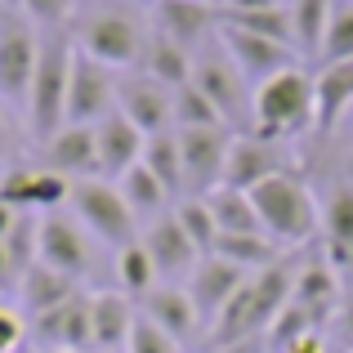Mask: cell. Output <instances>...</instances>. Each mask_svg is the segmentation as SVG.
<instances>
[{
	"label": "cell",
	"mask_w": 353,
	"mask_h": 353,
	"mask_svg": "<svg viewBox=\"0 0 353 353\" xmlns=\"http://www.w3.org/2000/svg\"><path fill=\"white\" fill-rule=\"evenodd\" d=\"M291 286H295V264L277 259V264L250 273L237 286V295L219 309V318L210 322L206 340L210 349H233V345H264L268 327L277 322V313L291 304Z\"/></svg>",
	"instance_id": "obj_1"
},
{
	"label": "cell",
	"mask_w": 353,
	"mask_h": 353,
	"mask_svg": "<svg viewBox=\"0 0 353 353\" xmlns=\"http://www.w3.org/2000/svg\"><path fill=\"white\" fill-rule=\"evenodd\" d=\"M72 41L81 54L99 59L112 72H134L143 59V45L152 27L139 18V9H130V0H103V5H85L68 23Z\"/></svg>",
	"instance_id": "obj_2"
},
{
	"label": "cell",
	"mask_w": 353,
	"mask_h": 353,
	"mask_svg": "<svg viewBox=\"0 0 353 353\" xmlns=\"http://www.w3.org/2000/svg\"><path fill=\"white\" fill-rule=\"evenodd\" d=\"M250 201H255L264 237H273L277 246H304V241H313L322 233V206L313 201L309 179L300 170H286V174L255 183Z\"/></svg>",
	"instance_id": "obj_3"
},
{
	"label": "cell",
	"mask_w": 353,
	"mask_h": 353,
	"mask_svg": "<svg viewBox=\"0 0 353 353\" xmlns=\"http://www.w3.org/2000/svg\"><path fill=\"white\" fill-rule=\"evenodd\" d=\"M77 41L68 27H45L41 32V59H36L32 94H27V125L36 139H50L54 130L68 125V81Z\"/></svg>",
	"instance_id": "obj_4"
},
{
	"label": "cell",
	"mask_w": 353,
	"mask_h": 353,
	"mask_svg": "<svg viewBox=\"0 0 353 353\" xmlns=\"http://www.w3.org/2000/svg\"><path fill=\"white\" fill-rule=\"evenodd\" d=\"M250 130L277 143L309 134L313 130V72L309 68H286L268 77L250 99Z\"/></svg>",
	"instance_id": "obj_5"
},
{
	"label": "cell",
	"mask_w": 353,
	"mask_h": 353,
	"mask_svg": "<svg viewBox=\"0 0 353 353\" xmlns=\"http://www.w3.org/2000/svg\"><path fill=\"white\" fill-rule=\"evenodd\" d=\"M72 215H77V224L85 228L90 237L108 241V246H130V241L139 237V219L130 215L125 197H121L117 183H108L103 174H94V179H72V197H68Z\"/></svg>",
	"instance_id": "obj_6"
},
{
	"label": "cell",
	"mask_w": 353,
	"mask_h": 353,
	"mask_svg": "<svg viewBox=\"0 0 353 353\" xmlns=\"http://www.w3.org/2000/svg\"><path fill=\"white\" fill-rule=\"evenodd\" d=\"M192 85L215 103V112L224 117V125L233 134H246L250 130V99H255V90L233 68L224 45H206L201 54H192Z\"/></svg>",
	"instance_id": "obj_7"
},
{
	"label": "cell",
	"mask_w": 353,
	"mask_h": 353,
	"mask_svg": "<svg viewBox=\"0 0 353 353\" xmlns=\"http://www.w3.org/2000/svg\"><path fill=\"white\" fill-rule=\"evenodd\" d=\"M36 59H41V36L32 32L27 18H5L0 23V103L27 112Z\"/></svg>",
	"instance_id": "obj_8"
},
{
	"label": "cell",
	"mask_w": 353,
	"mask_h": 353,
	"mask_svg": "<svg viewBox=\"0 0 353 353\" xmlns=\"http://www.w3.org/2000/svg\"><path fill=\"white\" fill-rule=\"evenodd\" d=\"M295 170V152L277 139H264L255 130L246 134H233V148H228V165H224V183L219 188H237V192H250L255 183L273 179V174H286Z\"/></svg>",
	"instance_id": "obj_9"
},
{
	"label": "cell",
	"mask_w": 353,
	"mask_h": 353,
	"mask_svg": "<svg viewBox=\"0 0 353 353\" xmlns=\"http://www.w3.org/2000/svg\"><path fill=\"white\" fill-rule=\"evenodd\" d=\"M183 152V197H210L224 183L228 148H233V130H174Z\"/></svg>",
	"instance_id": "obj_10"
},
{
	"label": "cell",
	"mask_w": 353,
	"mask_h": 353,
	"mask_svg": "<svg viewBox=\"0 0 353 353\" xmlns=\"http://www.w3.org/2000/svg\"><path fill=\"white\" fill-rule=\"evenodd\" d=\"M117 77L121 72L77 50L68 81V125H99L108 112H117Z\"/></svg>",
	"instance_id": "obj_11"
},
{
	"label": "cell",
	"mask_w": 353,
	"mask_h": 353,
	"mask_svg": "<svg viewBox=\"0 0 353 353\" xmlns=\"http://www.w3.org/2000/svg\"><path fill=\"white\" fill-rule=\"evenodd\" d=\"M219 45H224V54L233 59V68L246 77L250 90H259L268 77H277V72L295 68V59H300L291 45L268 41V36H255V32H241V27H228V23H219Z\"/></svg>",
	"instance_id": "obj_12"
},
{
	"label": "cell",
	"mask_w": 353,
	"mask_h": 353,
	"mask_svg": "<svg viewBox=\"0 0 353 353\" xmlns=\"http://www.w3.org/2000/svg\"><path fill=\"white\" fill-rule=\"evenodd\" d=\"M117 112L130 117L148 139L174 130V90H165L161 81L143 77V72H121L117 77Z\"/></svg>",
	"instance_id": "obj_13"
},
{
	"label": "cell",
	"mask_w": 353,
	"mask_h": 353,
	"mask_svg": "<svg viewBox=\"0 0 353 353\" xmlns=\"http://www.w3.org/2000/svg\"><path fill=\"white\" fill-rule=\"evenodd\" d=\"M36 259L77 277V282L90 273V233L77 224V215L50 210V215L36 219Z\"/></svg>",
	"instance_id": "obj_14"
},
{
	"label": "cell",
	"mask_w": 353,
	"mask_h": 353,
	"mask_svg": "<svg viewBox=\"0 0 353 353\" xmlns=\"http://www.w3.org/2000/svg\"><path fill=\"white\" fill-rule=\"evenodd\" d=\"M157 32L179 41L188 54H201L210 36H219V5L210 0H157Z\"/></svg>",
	"instance_id": "obj_15"
},
{
	"label": "cell",
	"mask_w": 353,
	"mask_h": 353,
	"mask_svg": "<svg viewBox=\"0 0 353 353\" xmlns=\"http://www.w3.org/2000/svg\"><path fill=\"white\" fill-rule=\"evenodd\" d=\"M246 277L250 273H241L237 264H228V259H219V255L197 259V268L188 273V295H192V304H197V318H201L206 331H210V322L219 318V309L237 295V286L246 282Z\"/></svg>",
	"instance_id": "obj_16"
},
{
	"label": "cell",
	"mask_w": 353,
	"mask_h": 353,
	"mask_svg": "<svg viewBox=\"0 0 353 353\" xmlns=\"http://www.w3.org/2000/svg\"><path fill=\"white\" fill-rule=\"evenodd\" d=\"M139 241L148 246V255H152V264H157V273L165 277V282H174V277H183V273H192L197 268V246L188 241V233H183V224L174 219V206L165 210V215H157L152 224L139 233Z\"/></svg>",
	"instance_id": "obj_17"
},
{
	"label": "cell",
	"mask_w": 353,
	"mask_h": 353,
	"mask_svg": "<svg viewBox=\"0 0 353 353\" xmlns=\"http://www.w3.org/2000/svg\"><path fill=\"white\" fill-rule=\"evenodd\" d=\"M32 345L36 349H81L90 353V295H72L68 304L32 318Z\"/></svg>",
	"instance_id": "obj_18"
},
{
	"label": "cell",
	"mask_w": 353,
	"mask_h": 353,
	"mask_svg": "<svg viewBox=\"0 0 353 353\" xmlns=\"http://www.w3.org/2000/svg\"><path fill=\"white\" fill-rule=\"evenodd\" d=\"M94 148H99V174H103V179H121L130 165L143 161L148 134H143V130H139L130 117L108 112V117L94 125Z\"/></svg>",
	"instance_id": "obj_19"
},
{
	"label": "cell",
	"mask_w": 353,
	"mask_h": 353,
	"mask_svg": "<svg viewBox=\"0 0 353 353\" xmlns=\"http://www.w3.org/2000/svg\"><path fill=\"white\" fill-rule=\"evenodd\" d=\"M139 313H143L148 322H157V327L165 331V336H174L179 345H192V340L201 336V318H197V304H192L188 286H152V291L139 300Z\"/></svg>",
	"instance_id": "obj_20"
},
{
	"label": "cell",
	"mask_w": 353,
	"mask_h": 353,
	"mask_svg": "<svg viewBox=\"0 0 353 353\" xmlns=\"http://www.w3.org/2000/svg\"><path fill=\"white\" fill-rule=\"evenodd\" d=\"M336 300H340V277L336 264L327 259H309V264L295 268V286H291V304L313 322V327H327L336 318Z\"/></svg>",
	"instance_id": "obj_21"
},
{
	"label": "cell",
	"mask_w": 353,
	"mask_h": 353,
	"mask_svg": "<svg viewBox=\"0 0 353 353\" xmlns=\"http://www.w3.org/2000/svg\"><path fill=\"white\" fill-rule=\"evenodd\" d=\"M45 170L63 179H94L99 174V148L94 125H63L45 139Z\"/></svg>",
	"instance_id": "obj_22"
},
{
	"label": "cell",
	"mask_w": 353,
	"mask_h": 353,
	"mask_svg": "<svg viewBox=\"0 0 353 353\" xmlns=\"http://www.w3.org/2000/svg\"><path fill=\"white\" fill-rule=\"evenodd\" d=\"M134 318H139V309L130 304L125 291L90 295V349L94 353H125Z\"/></svg>",
	"instance_id": "obj_23"
},
{
	"label": "cell",
	"mask_w": 353,
	"mask_h": 353,
	"mask_svg": "<svg viewBox=\"0 0 353 353\" xmlns=\"http://www.w3.org/2000/svg\"><path fill=\"white\" fill-rule=\"evenodd\" d=\"M349 108H353V59L322 63L313 77V130L331 134Z\"/></svg>",
	"instance_id": "obj_24"
},
{
	"label": "cell",
	"mask_w": 353,
	"mask_h": 353,
	"mask_svg": "<svg viewBox=\"0 0 353 353\" xmlns=\"http://www.w3.org/2000/svg\"><path fill=\"white\" fill-rule=\"evenodd\" d=\"M72 295H77V277L59 273V268L50 264H27L23 277H18V304H23L27 318H41V313L59 309V304H68Z\"/></svg>",
	"instance_id": "obj_25"
},
{
	"label": "cell",
	"mask_w": 353,
	"mask_h": 353,
	"mask_svg": "<svg viewBox=\"0 0 353 353\" xmlns=\"http://www.w3.org/2000/svg\"><path fill=\"white\" fill-rule=\"evenodd\" d=\"M139 72L152 81H161L165 90H179L192 81V54L183 50L179 41H170L165 32H148V45H143V59H139Z\"/></svg>",
	"instance_id": "obj_26"
},
{
	"label": "cell",
	"mask_w": 353,
	"mask_h": 353,
	"mask_svg": "<svg viewBox=\"0 0 353 353\" xmlns=\"http://www.w3.org/2000/svg\"><path fill=\"white\" fill-rule=\"evenodd\" d=\"M117 188H121V197H125L130 215H134L139 224H148V219L165 215V210L174 206V197L165 192V183L157 179V174L148 170L143 161H139V165H130V170H125V174L117 179Z\"/></svg>",
	"instance_id": "obj_27"
},
{
	"label": "cell",
	"mask_w": 353,
	"mask_h": 353,
	"mask_svg": "<svg viewBox=\"0 0 353 353\" xmlns=\"http://www.w3.org/2000/svg\"><path fill=\"white\" fill-rule=\"evenodd\" d=\"M322 237L331 246V264L353 259V183H336L322 201Z\"/></svg>",
	"instance_id": "obj_28"
},
{
	"label": "cell",
	"mask_w": 353,
	"mask_h": 353,
	"mask_svg": "<svg viewBox=\"0 0 353 353\" xmlns=\"http://www.w3.org/2000/svg\"><path fill=\"white\" fill-rule=\"evenodd\" d=\"M286 14H291V45H295V54L318 63L322 36H327V23H331V0H286Z\"/></svg>",
	"instance_id": "obj_29"
},
{
	"label": "cell",
	"mask_w": 353,
	"mask_h": 353,
	"mask_svg": "<svg viewBox=\"0 0 353 353\" xmlns=\"http://www.w3.org/2000/svg\"><path fill=\"white\" fill-rule=\"evenodd\" d=\"M210 255L237 264L241 273H259V268H268V264L282 259V246H277L273 237H264V233H219Z\"/></svg>",
	"instance_id": "obj_30"
},
{
	"label": "cell",
	"mask_w": 353,
	"mask_h": 353,
	"mask_svg": "<svg viewBox=\"0 0 353 353\" xmlns=\"http://www.w3.org/2000/svg\"><path fill=\"white\" fill-rule=\"evenodd\" d=\"M143 165L165 183V192H170L174 201L183 197V152H179V134H174V130H165V134H152V139H148Z\"/></svg>",
	"instance_id": "obj_31"
},
{
	"label": "cell",
	"mask_w": 353,
	"mask_h": 353,
	"mask_svg": "<svg viewBox=\"0 0 353 353\" xmlns=\"http://www.w3.org/2000/svg\"><path fill=\"white\" fill-rule=\"evenodd\" d=\"M157 277H161V273H157L152 255H148V246H143L139 237L130 241V246H121V250H117V286H121L125 295L143 300V295L157 286Z\"/></svg>",
	"instance_id": "obj_32"
},
{
	"label": "cell",
	"mask_w": 353,
	"mask_h": 353,
	"mask_svg": "<svg viewBox=\"0 0 353 353\" xmlns=\"http://www.w3.org/2000/svg\"><path fill=\"white\" fill-rule=\"evenodd\" d=\"M206 201H210V210H215L219 233H264V228H259V215H255V201H250V192L215 188Z\"/></svg>",
	"instance_id": "obj_33"
},
{
	"label": "cell",
	"mask_w": 353,
	"mask_h": 353,
	"mask_svg": "<svg viewBox=\"0 0 353 353\" xmlns=\"http://www.w3.org/2000/svg\"><path fill=\"white\" fill-rule=\"evenodd\" d=\"M174 219L183 224L188 241L197 246V255H210L219 241V224H215V210H210L206 197H179L174 201Z\"/></svg>",
	"instance_id": "obj_34"
},
{
	"label": "cell",
	"mask_w": 353,
	"mask_h": 353,
	"mask_svg": "<svg viewBox=\"0 0 353 353\" xmlns=\"http://www.w3.org/2000/svg\"><path fill=\"white\" fill-rule=\"evenodd\" d=\"M215 125H224V117L215 112V103H210L192 81L174 90V130H215Z\"/></svg>",
	"instance_id": "obj_35"
},
{
	"label": "cell",
	"mask_w": 353,
	"mask_h": 353,
	"mask_svg": "<svg viewBox=\"0 0 353 353\" xmlns=\"http://www.w3.org/2000/svg\"><path fill=\"white\" fill-rule=\"evenodd\" d=\"M345 59H353V0H331V23H327V36H322L318 68L322 63H345Z\"/></svg>",
	"instance_id": "obj_36"
},
{
	"label": "cell",
	"mask_w": 353,
	"mask_h": 353,
	"mask_svg": "<svg viewBox=\"0 0 353 353\" xmlns=\"http://www.w3.org/2000/svg\"><path fill=\"white\" fill-rule=\"evenodd\" d=\"M14 5L23 9L27 23H41V32H45V27H68L90 0H14Z\"/></svg>",
	"instance_id": "obj_37"
},
{
	"label": "cell",
	"mask_w": 353,
	"mask_h": 353,
	"mask_svg": "<svg viewBox=\"0 0 353 353\" xmlns=\"http://www.w3.org/2000/svg\"><path fill=\"white\" fill-rule=\"evenodd\" d=\"M125 353H183V345L174 336H165L157 322H148L143 313L134 318V327H130V340H125Z\"/></svg>",
	"instance_id": "obj_38"
},
{
	"label": "cell",
	"mask_w": 353,
	"mask_h": 353,
	"mask_svg": "<svg viewBox=\"0 0 353 353\" xmlns=\"http://www.w3.org/2000/svg\"><path fill=\"white\" fill-rule=\"evenodd\" d=\"M23 340H27L23 313H14V309H5V304H0V353H14Z\"/></svg>",
	"instance_id": "obj_39"
},
{
	"label": "cell",
	"mask_w": 353,
	"mask_h": 353,
	"mask_svg": "<svg viewBox=\"0 0 353 353\" xmlns=\"http://www.w3.org/2000/svg\"><path fill=\"white\" fill-rule=\"evenodd\" d=\"M282 353H327V340H322V331H309V336H300L295 345H286Z\"/></svg>",
	"instance_id": "obj_40"
},
{
	"label": "cell",
	"mask_w": 353,
	"mask_h": 353,
	"mask_svg": "<svg viewBox=\"0 0 353 353\" xmlns=\"http://www.w3.org/2000/svg\"><path fill=\"white\" fill-rule=\"evenodd\" d=\"M18 277H23V268L14 264V255H9V246L0 241V282H14V286H18Z\"/></svg>",
	"instance_id": "obj_41"
},
{
	"label": "cell",
	"mask_w": 353,
	"mask_h": 353,
	"mask_svg": "<svg viewBox=\"0 0 353 353\" xmlns=\"http://www.w3.org/2000/svg\"><path fill=\"white\" fill-rule=\"evenodd\" d=\"M9 112H14V108L0 103V161H5V148L14 143V121H9Z\"/></svg>",
	"instance_id": "obj_42"
},
{
	"label": "cell",
	"mask_w": 353,
	"mask_h": 353,
	"mask_svg": "<svg viewBox=\"0 0 353 353\" xmlns=\"http://www.w3.org/2000/svg\"><path fill=\"white\" fill-rule=\"evenodd\" d=\"M18 219H23V210H14L9 201H0V241L14 233V224H18Z\"/></svg>",
	"instance_id": "obj_43"
},
{
	"label": "cell",
	"mask_w": 353,
	"mask_h": 353,
	"mask_svg": "<svg viewBox=\"0 0 353 353\" xmlns=\"http://www.w3.org/2000/svg\"><path fill=\"white\" fill-rule=\"evenodd\" d=\"M286 5V0H219V9H273Z\"/></svg>",
	"instance_id": "obj_44"
},
{
	"label": "cell",
	"mask_w": 353,
	"mask_h": 353,
	"mask_svg": "<svg viewBox=\"0 0 353 353\" xmlns=\"http://www.w3.org/2000/svg\"><path fill=\"white\" fill-rule=\"evenodd\" d=\"M336 322H340V336H345L349 349H353V304H345V309L336 313Z\"/></svg>",
	"instance_id": "obj_45"
},
{
	"label": "cell",
	"mask_w": 353,
	"mask_h": 353,
	"mask_svg": "<svg viewBox=\"0 0 353 353\" xmlns=\"http://www.w3.org/2000/svg\"><path fill=\"white\" fill-rule=\"evenodd\" d=\"M206 353H264V345H233V349H206Z\"/></svg>",
	"instance_id": "obj_46"
},
{
	"label": "cell",
	"mask_w": 353,
	"mask_h": 353,
	"mask_svg": "<svg viewBox=\"0 0 353 353\" xmlns=\"http://www.w3.org/2000/svg\"><path fill=\"white\" fill-rule=\"evenodd\" d=\"M14 353H45V349H36V345H32V340H23V345H18Z\"/></svg>",
	"instance_id": "obj_47"
},
{
	"label": "cell",
	"mask_w": 353,
	"mask_h": 353,
	"mask_svg": "<svg viewBox=\"0 0 353 353\" xmlns=\"http://www.w3.org/2000/svg\"><path fill=\"white\" fill-rule=\"evenodd\" d=\"M45 353H81V349H45Z\"/></svg>",
	"instance_id": "obj_48"
},
{
	"label": "cell",
	"mask_w": 353,
	"mask_h": 353,
	"mask_svg": "<svg viewBox=\"0 0 353 353\" xmlns=\"http://www.w3.org/2000/svg\"><path fill=\"white\" fill-rule=\"evenodd\" d=\"M210 5H219V0H210Z\"/></svg>",
	"instance_id": "obj_49"
},
{
	"label": "cell",
	"mask_w": 353,
	"mask_h": 353,
	"mask_svg": "<svg viewBox=\"0 0 353 353\" xmlns=\"http://www.w3.org/2000/svg\"><path fill=\"white\" fill-rule=\"evenodd\" d=\"M130 5H139V0H130Z\"/></svg>",
	"instance_id": "obj_50"
},
{
	"label": "cell",
	"mask_w": 353,
	"mask_h": 353,
	"mask_svg": "<svg viewBox=\"0 0 353 353\" xmlns=\"http://www.w3.org/2000/svg\"><path fill=\"white\" fill-rule=\"evenodd\" d=\"M152 5H157V0H152Z\"/></svg>",
	"instance_id": "obj_51"
}]
</instances>
